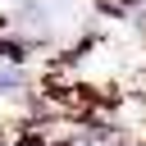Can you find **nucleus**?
<instances>
[{
	"label": "nucleus",
	"mask_w": 146,
	"mask_h": 146,
	"mask_svg": "<svg viewBox=\"0 0 146 146\" xmlns=\"http://www.w3.org/2000/svg\"><path fill=\"white\" fill-rule=\"evenodd\" d=\"M23 82H27V73H23V68H14V64H9V68H0V91H23Z\"/></svg>",
	"instance_id": "f257e3e1"
}]
</instances>
